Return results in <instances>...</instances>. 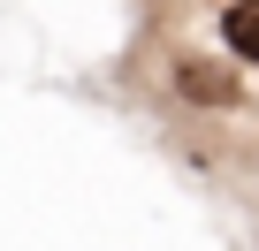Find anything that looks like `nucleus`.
<instances>
[{"label":"nucleus","instance_id":"1","mask_svg":"<svg viewBox=\"0 0 259 251\" xmlns=\"http://www.w3.org/2000/svg\"><path fill=\"white\" fill-rule=\"evenodd\" d=\"M176 91L198 99V107H236V76H229L221 61H183V69H176Z\"/></svg>","mask_w":259,"mask_h":251},{"label":"nucleus","instance_id":"2","mask_svg":"<svg viewBox=\"0 0 259 251\" xmlns=\"http://www.w3.org/2000/svg\"><path fill=\"white\" fill-rule=\"evenodd\" d=\"M221 31H229V54H244V61H259V8H236V16L221 23Z\"/></svg>","mask_w":259,"mask_h":251},{"label":"nucleus","instance_id":"3","mask_svg":"<svg viewBox=\"0 0 259 251\" xmlns=\"http://www.w3.org/2000/svg\"><path fill=\"white\" fill-rule=\"evenodd\" d=\"M236 8H259V0H236Z\"/></svg>","mask_w":259,"mask_h":251}]
</instances>
